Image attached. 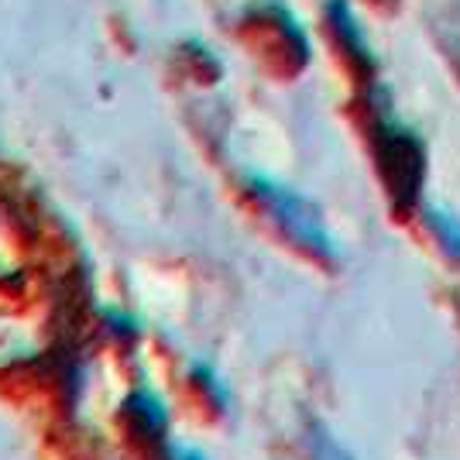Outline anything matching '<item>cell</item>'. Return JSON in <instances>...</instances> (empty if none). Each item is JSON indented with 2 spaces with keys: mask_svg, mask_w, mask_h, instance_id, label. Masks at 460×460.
<instances>
[{
  "mask_svg": "<svg viewBox=\"0 0 460 460\" xmlns=\"http://www.w3.org/2000/svg\"><path fill=\"white\" fill-rule=\"evenodd\" d=\"M375 148H378V165L388 182V190L395 196L399 207H412L422 186V172H426V155L416 135H409L405 128L395 124H382L378 137H375Z\"/></svg>",
  "mask_w": 460,
  "mask_h": 460,
  "instance_id": "6da1fadb",
  "label": "cell"
},
{
  "mask_svg": "<svg viewBox=\"0 0 460 460\" xmlns=\"http://www.w3.org/2000/svg\"><path fill=\"white\" fill-rule=\"evenodd\" d=\"M251 190L261 199V207L279 220V227L286 230L288 237H296L303 248L316 251V254H330V237H326L320 217H316V210L309 207L306 199H299L296 192L282 190V186H271L265 179H254Z\"/></svg>",
  "mask_w": 460,
  "mask_h": 460,
  "instance_id": "7a4b0ae2",
  "label": "cell"
},
{
  "mask_svg": "<svg viewBox=\"0 0 460 460\" xmlns=\"http://www.w3.org/2000/svg\"><path fill=\"white\" fill-rule=\"evenodd\" d=\"M330 24H333L337 39L344 45V52L354 58V66H358L361 73H371V69H375V56H371V49H367V39H365V31H361V24L350 14V7H347L344 0H330Z\"/></svg>",
  "mask_w": 460,
  "mask_h": 460,
  "instance_id": "3957f363",
  "label": "cell"
},
{
  "mask_svg": "<svg viewBox=\"0 0 460 460\" xmlns=\"http://www.w3.org/2000/svg\"><path fill=\"white\" fill-rule=\"evenodd\" d=\"M124 412H128V422L135 429H141L148 440L155 433H165V409H162V402L155 399L152 392H135L124 405Z\"/></svg>",
  "mask_w": 460,
  "mask_h": 460,
  "instance_id": "277c9868",
  "label": "cell"
},
{
  "mask_svg": "<svg viewBox=\"0 0 460 460\" xmlns=\"http://www.w3.org/2000/svg\"><path fill=\"white\" fill-rule=\"evenodd\" d=\"M429 224H433V230L443 237V244L450 251H457L460 254V224L454 220V217H447V213H429Z\"/></svg>",
  "mask_w": 460,
  "mask_h": 460,
  "instance_id": "5b68a950",
  "label": "cell"
},
{
  "mask_svg": "<svg viewBox=\"0 0 460 460\" xmlns=\"http://www.w3.org/2000/svg\"><path fill=\"white\" fill-rule=\"evenodd\" d=\"M186 460H203V457H186Z\"/></svg>",
  "mask_w": 460,
  "mask_h": 460,
  "instance_id": "8992f818",
  "label": "cell"
}]
</instances>
